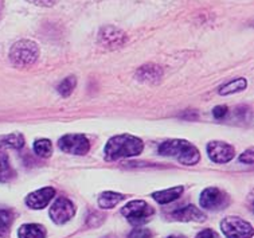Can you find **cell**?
<instances>
[{
	"mask_svg": "<svg viewBox=\"0 0 254 238\" xmlns=\"http://www.w3.org/2000/svg\"><path fill=\"white\" fill-rule=\"evenodd\" d=\"M200 207L210 211H219L226 209L230 203V198L226 192L217 187L206 188L199 198Z\"/></svg>",
	"mask_w": 254,
	"mask_h": 238,
	"instance_id": "6",
	"label": "cell"
},
{
	"mask_svg": "<svg viewBox=\"0 0 254 238\" xmlns=\"http://www.w3.org/2000/svg\"><path fill=\"white\" fill-rule=\"evenodd\" d=\"M182 194H183V187H182V186H176V187L168 188V190L153 192L152 197L157 203H160V205H167V203H171V202L176 201L178 198L181 197Z\"/></svg>",
	"mask_w": 254,
	"mask_h": 238,
	"instance_id": "14",
	"label": "cell"
},
{
	"mask_svg": "<svg viewBox=\"0 0 254 238\" xmlns=\"http://www.w3.org/2000/svg\"><path fill=\"white\" fill-rule=\"evenodd\" d=\"M75 214V207L70 199L65 197L58 198L50 207V218L57 225H64L69 222Z\"/></svg>",
	"mask_w": 254,
	"mask_h": 238,
	"instance_id": "9",
	"label": "cell"
},
{
	"mask_svg": "<svg viewBox=\"0 0 254 238\" xmlns=\"http://www.w3.org/2000/svg\"><path fill=\"white\" fill-rule=\"evenodd\" d=\"M0 146L19 150V148H22L24 146V139L20 133H14V135H9V136L3 139L1 143H0Z\"/></svg>",
	"mask_w": 254,
	"mask_h": 238,
	"instance_id": "22",
	"label": "cell"
},
{
	"mask_svg": "<svg viewBox=\"0 0 254 238\" xmlns=\"http://www.w3.org/2000/svg\"><path fill=\"white\" fill-rule=\"evenodd\" d=\"M121 214L124 215L130 225L140 226L151 220V217L155 214V210L145 201H130L121 210Z\"/></svg>",
	"mask_w": 254,
	"mask_h": 238,
	"instance_id": "4",
	"label": "cell"
},
{
	"mask_svg": "<svg viewBox=\"0 0 254 238\" xmlns=\"http://www.w3.org/2000/svg\"><path fill=\"white\" fill-rule=\"evenodd\" d=\"M168 217H170V220L181 221V222H190V221L203 222L206 220V215L199 210L198 207H195L194 205H189V206L175 209V210L168 214Z\"/></svg>",
	"mask_w": 254,
	"mask_h": 238,
	"instance_id": "12",
	"label": "cell"
},
{
	"mask_svg": "<svg viewBox=\"0 0 254 238\" xmlns=\"http://www.w3.org/2000/svg\"><path fill=\"white\" fill-rule=\"evenodd\" d=\"M168 238H183V237H178V236H171V237H168Z\"/></svg>",
	"mask_w": 254,
	"mask_h": 238,
	"instance_id": "29",
	"label": "cell"
},
{
	"mask_svg": "<svg viewBox=\"0 0 254 238\" xmlns=\"http://www.w3.org/2000/svg\"><path fill=\"white\" fill-rule=\"evenodd\" d=\"M15 178V171L9 164V159L7 154L0 151V182L7 183L11 179Z\"/></svg>",
	"mask_w": 254,
	"mask_h": 238,
	"instance_id": "17",
	"label": "cell"
},
{
	"mask_svg": "<svg viewBox=\"0 0 254 238\" xmlns=\"http://www.w3.org/2000/svg\"><path fill=\"white\" fill-rule=\"evenodd\" d=\"M195 238H221V236L213 229H204L200 233H198V236Z\"/></svg>",
	"mask_w": 254,
	"mask_h": 238,
	"instance_id": "26",
	"label": "cell"
},
{
	"mask_svg": "<svg viewBox=\"0 0 254 238\" xmlns=\"http://www.w3.org/2000/svg\"><path fill=\"white\" fill-rule=\"evenodd\" d=\"M39 58V47L34 41L22 39L15 43L9 51V60L18 68H28Z\"/></svg>",
	"mask_w": 254,
	"mask_h": 238,
	"instance_id": "3",
	"label": "cell"
},
{
	"mask_svg": "<svg viewBox=\"0 0 254 238\" xmlns=\"http://www.w3.org/2000/svg\"><path fill=\"white\" fill-rule=\"evenodd\" d=\"M1 11H3V0H0V15H1Z\"/></svg>",
	"mask_w": 254,
	"mask_h": 238,
	"instance_id": "28",
	"label": "cell"
},
{
	"mask_svg": "<svg viewBox=\"0 0 254 238\" xmlns=\"http://www.w3.org/2000/svg\"><path fill=\"white\" fill-rule=\"evenodd\" d=\"M14 222V213L8 209H0V238H7Z\"/></svg>",
	"mask_w": 254,
	"mask_h": 238,
	"instance_id": "18",
	"label": "cell"
},
{
	"mask_svg": "<svg viewBox=\"0 0 254 238\" xmlns=\"http://www.w3.org/2000/svg\"><path fill=\"white\" fill-rule=\"evenodd\" d=\"M144 144L139 138L132 135H117L109 139L104 148V156L107 160H117L123 158L139 156L143 152Z\"/></svg>",
	"mask_w": 254,
	"mask_h": 238,
	"instance_id": "1",
	"label": "cell"
},
{
	"mask_svg": "<svg viewBox=\"0 0 254 238\" xmlns=\"http://www.w3.org/2000/svg\"><path fill=\"white\" fill-rule=\"evenodd\" d=\"M34 152L41 158H49L53 152V146L50 140L47 139H39L34 143Z\"/></svg>",
	"mask_w": 254,
	"mask_h": 238,
	"instance_id": "20",
	"label": "cell"
},
{
	"mask_svg": "<svg viewBox=\"0 0 254 238\" xmlns=\"http://www.w3.org/2000/svg\"><path fill=\"white\" fill-rule=\"evenodd\" d=\"M221 229L227 238H252L253 226L240 217H226L221 222Z\"/></svg>",
	"mask_w": 254,
	"mask_h": 238,
	"instance_id": "5",
	"label": "cell"
},
{
	"mask_svg": "<svg viewBox=\"0 0 254 238\" xmlns=\"http://www.w3.org/2000/svg\"><path fill=\"white\" fill-rule=\"evenodd\" d=\"M19 238H45L46 237V229L38 224H26L22 225L18 230Z\"/></svg>",
	"mask_w": 254,
	"mask_h": 238,
	"instance_id": "15",
	"label": "cell"
},
{
	"mask_svg": "<svg viewBox=\"0 0 254 238\" xmlns=\"http://www.w3.org/2000/svg\"><path fill=\"white\" fill-rule=\"evenodd\" d=\"M159 152L163 156H171L185 165H194L200 160L198 148L187 140H181V139L164 142L159 147Z\"/></svg>",
	"mask_w": 254,
	"mask_h": 238,
	"instance_id": "2",
	"label": "cell"
},
{
	"mask_svg": "<svg viewBox=\"0 0 254 238\" xmlns=\"http://www.w3.org/2000/svg\"><path fill=\"white\" fill-rule=\"evenodd\" d=\"M163 76V70L160 66L157 65L148 64L141 66L137 73H136V77L139 78L140 81L143 82H157Z\"/></svg>",
	"mask_w": 254,
	"mask_h": 238,
	"instance_id": "13",
	"label": "cell"
},
{
	"mask_svg": "<svg viewBox=\"0 0 254 238\" xmlns=\"http://www.w3.org/2000/svg\"><path fill=\"white\" fill-rule=\"evenodd\" d=\"M127 34L123 30L113 26H105L98 32V43L105 49H119L127 42Z\"/></svg>",
	"mask_w": 254,
	"mask_h": 238,
	"instance_id": "8",
	"label": "cell"
},
{
	"mask_svg": "<svg viewBox=\"0 0 254 238\" xmlns=\"http://www.w3.org/2000/svg\"><path fill=\"white\" fill-rule=\"evenodd\" d=\"M75 85H77V79L73 76H70V77H66L64 81H61L60 85L57 86V90L61 96L69 97L73 93Z\"/></svg>",
	"mask_w": 254,
	"mask_h": 238,
	"instance_id": "21",
	"label": "cell"
},
{
	"mask_svg": "<svg viewBox=\"0 0 254 238\" xmlns=\"http://www.w3.org/2000/svg\"><path fill=\"white\" fill-rule=\"evenodd\" d=\"M128 238H152V233L149 229H133L129 233Z\"/></svg>",
	"mask_w": 254,
	"mask_h": 238,
	"instance_id": "23",
	"label": "cell"
},
{
	"mask_svg": "<svg viewBox=\"0 0 254 238\" xmlns=\"http://www.w3.org/2000/svg\"><path fill=\"white\" fill-rule=\"evenodd\" d=\"M125 199V197L123 194H119V192L113 191H107L102 192L100 198H98V205L101 209H113L115 206H117L120 202H123Z\"/></svg>",
	"mask_w": 254,
	"mask_h": 238,
	"instance_id": "16",
	"label": "cell"
},
{
	"mask_svg": "<svg viewBox=\"0 0 254 238\" xmlns=\"http://www.w3.org/2000/svg\"><path fill=\"white\" fill-rule=\"evenodd\" d=\"M240 161L245 163V164H253L254 163V150L249 148L248 151H245L240 158Z\"/></svg>",
	"mask_w": 254,
	"mask_h": 238,
	"instance_id": "24",
	"label": "cell"
},
{
	"mask_svg": "<svg viewBox=\"0 0 254 238\" xmlns=\"http://www.w3.org/2000/svg\"><path fill=\"white\" fill-rule=\"evenodd\" d=\"M56 195V190L53 187H45L41 190L28 194L26 198V205L33 210H41L50 203V201Z\"/></svg>",
	"mask_w": 254,
	"mask_h": 238,
	"instance_id": "11",
	"label": "cell"
},
{
	"mask_svg": "<svg viewBox=\"0 0 254 238\" xmlns=\"http://www.w3.org/2000/svg\"><path fill=\"white\" fill-rule=\"evenodd\" d=\"M208 158L215 163H229L234 158V148L223 142H211L207 146Z\"/></svg>",
	"mask_w": 254,
	"mask_h": 238,
	"instance_id": "10",
	"label": "cell"
},
{
	"mask_svg": "<svg viewBox=\"0 0 254 238\" xmlns=\"http://www.w3.org/2000/svg\"><path fill=\"white\" fill-rule=\"evenodd\" d=\"M246 85H248V82H246L245 78H237L234 81L223 85L219 89V94H222V96H229V94H233V93L242 92V90L246 89Z\"/></svg>",
	"mask_w": 254,
	"mask_h": 238,
	"instance_id": "19",
	"label": "cell"
},
{
	"mask_svg": "<svg viewBox=\"0 0 254 238\" xmlns=\"http://www.w3.org/2000/svg\"><path fill=\"white\" fill-rule=\"evenodd\" d=\"M28 3H33L35 5H39V7H53L56 5L60 0H27Z\"/></svg>",
	"mask_w": 254,
	"mask_h": 238,
	"instance_id": "25",
	"label": "cell"
},
{
	"mask_svg": "<svg viewBox=\"0 0 254 238\" xmlns=\"http://www.w3.org/2000/svg\"><path fill=\"white\" fill-rule=\"evenodd\" d=\"M226 113H227V108L225 105H223V106H222V105L215 106V108H214V110H213V115H214V117H215V119H222V117L226 115Z\"/></svg>",
	"mask_w": 254,
	"mask_h": 238,
	"instance_id": "27",
	"label": "cell"
},
{
	"mask_svg": "<svg viewBox=\"0 0 254 238\" xmlns=\"http://www.w3.org/2000/svg\"><path fill=\"white\" fill-rule=\"evenodd\" d=\"M58 146H60L61 151L70 154V155H86L90 150V143L88 139L78 133L65 135L64 138H61Z\"/></svg>",
	"mask_w": 254,
	"mask_h": 238,
	"instance_id": "7",
	"label": "cell"
}]
</instances>
